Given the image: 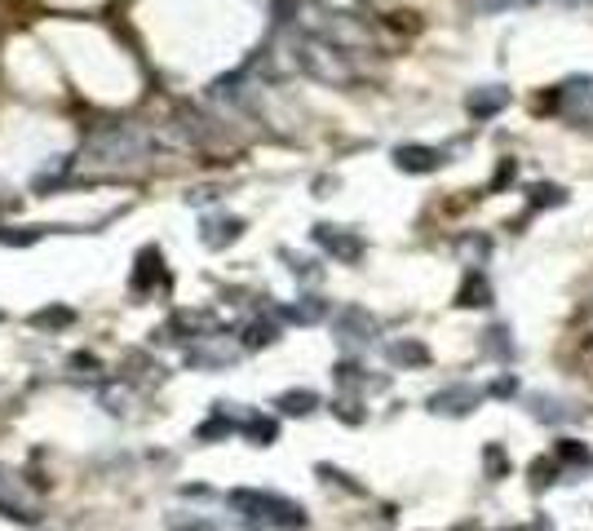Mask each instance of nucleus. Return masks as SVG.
Returning a JSON list of instances; mask_svg holds the SVG:
<instances>
[{"label":"nucleus","instance_id":"15","mask_svg":"<svg viewBox=\"0 0 593 531\" xmlns=\"http://www.w3.org/2000/svg\"><path fill=\"white\" fill-rule=\"evenodd\" d=\"M563 200H567L563 186H549V182L531 186V208H549V204H563Z\"/></svg>","mask_w":593,"mask_h":531},{"label":"nucleus","instance_id":"20","mask_svg":"<svg viewBox=\"0 0 593 531\" xmlns=\"http://www.w3.org/2000/svg\"><path fill=\"white\" fill-rule=\"evenodd\" d=\"M266 341H275V328L270 323H252L248 328V346H266Z\"/></svg>","mask_w":593,"mask_h":531},{"label":"nucleus","instance_id":"14","mask_svg":"<svg viewBox=\"0 0 593 531\" xmlns=\"http://www.w3.org/2000/svg\"><path fill=\"white\" fill-rule=\"evenodd\" d=\"M482 465H487V478H505V470H509L505 447H500V443H487V447H482Z\"/></svg>","mask_w":593,"mask_h":531},{"label":"nucleus","instance_id":"6","mask_svg":"<svg viewBox=\"0 0 593 531\" xmlns=\"http://www.w3.org/2000/svg\"><path fill=\"white\" fill-rule=\"evenodd\" d=\"M527 407H531V416H536L540 425H567V421H576V416H581V407H576V403L554 398V395H531V398H527Z\"/></svg>","mask_w":593,"mask_h":531},{"label":"nucleus","instance_id":"16","mask_svg":"<svg viewBox=\"0 0 593 531\" xmlns=\"http://www.w3.org/2000/svg\"><path fill=\"white\" fill-rule=\"evenodd\" d=\"M248 438H257V447H266V443H275V421H261V416H252L248 425Z\"/></svg>","mask_w":593,"mask_h":531},{"label":"nucleus","instance_id":"22","mask_svg":"<svg viewBox=\"0 0 593 531\" xmlns=\"http://www.w3.org/2000/svg\"><path fill=\"white\" fill-rule=\"evenodd\" d=\"M549 4H563V9H585V4H593V0H549Z\"/></svg>","mask_w":593,"mask_h":531},{"label":"nucleus","instance_id":"8","mask_svg":"<svg viewBox=\"0 0 593 531\" xmlns=\"http://www.w3.org/2000/svg\"><path fill=\"white\" fill-rule=\"evenodd\" d=\"M457 306H465V310L491 306V283H487V274H482L478 266L465 270V279H461V288H457Z\"/></svg>","mask_w":593,"mask_h":531},{"label":"nucleus","instance_id":"2","mask_svg":"<svg viewBox=\"0 0 593 531\" xmlns=\"http://www.w3.org/2000/svg\"><path fill=\"white\" fill-rule=\"evenodd\" d=\"M478 403H482V390L478 386H448V390H439V395L430 398V412L434 416H470Z\"/></svg>","mask_w":593,"mask_h":531},{"label":"nucleus","instance_id":"1","mask_svg":"<svg viewBox=\"0 0 593 531\" xmlns=\"http://www.w3.org/2000/svg\"><path fill=\"white\" fill-rule=\"evenodd\" d=\"M301 67L310 76H319V80H333V85L350 80V67H346L342 49L328 45V40H301Z\"/></svg>","mask_w":593,"mask_h":531},{"label":"nucleus","instance_id":"12","mask_svg":"<svg viewBox=\"0 0 593 531\" xmlns=\"http://www.w3.org/2000/svg\"><path fill=\"white\" fill-rule=\"evenodd\" d=\"M558 474H563V465L554 461V452H549V456H536V461L527 465V478H531V492H545V487H549V483H554Z\"/></svg>","mask_w":593,"mask_h":531},{"label":"nucleus","instance_id":"11","mask_svg":"<svg viewBox=\"0 0 593 531\" xmlns=\"http://www.w3.org/2000/svg\"><path fill=\"white\" fill-rule=\"evenodd\" d=\"M385 355H390V364H399V368H425V364H430V350H425L416 337H408V341H394Z\"/></svg>","mask_w":593,"mask_h":531},{"label":"nucleus","instance_id":"19","mask_svg":"<svg viewBox=\"0 0 593 531\" xmlns=\"http://www.w3.org/2000/svg\"><path fill=\"white\" fill-rule=\"evenodd\" d=\"M482 395H487V398H514V395H518V377L509 372V377H500V381H491V386H487Z\"/></svg>","mask_w":593,"mask_h":531},{"label":"nucleus","instance_id":"5","mask_svg":"<svg viewBox=\"0 0 593 531\" xmlns=\"http://www.w3.org/2000/svg\"><path fill=\"white\" fill-rule=\"evenodd\" d=\"M505 107H509V89H505V85H482V89H474V94L465 98L470 120H491V116H500Z\"/></svg>","mask_w":593,"mask_h":531},{"label":"nucleus","instance_id":"3","mask_svg":"<svg viewBox=\"0 0 593 531\" xmlns=\"http://www.w3.org/2000/svg\"><path fill=\"white\" fill-rule=\"evenodd\" d=\"M333 328H337V341H346V346H367L376 337V319L367 310H358V306H346Z\"/></svg>","mask_w":593,"mask_h":531},{"label":"nucleus","instance_id":"4","mask_svg":"<svg viewBox=\"0 0 593 531\" xmlns=\"http://www.w3.org/2000/svg\"><path fill=\"white\" fill-rule=\"evenodd\" d=\"M315 240H319L333 257H342V262H358V257H363V240H358L355 231H342V226H315Z\"/></svg>","mask_w":593,"mask_h":531},{"label":"nucleus","instance_id":"13","mask_svg":"<svg viewBox=\"0 0 593 531\" xmlns=\"http://www.w3.org/2000/svg\"><path fill=\"white\" fill-rule=\"evenodd\" d=\"M284 416H306V412H315L319 407V398L310 395V390H288V395H279V403H275Z\"/></svg>","mask_w":593,"mask_h":531},{"label":"nucleus","instance_id":"7","mask_svg":"<svg viewBox=\"0 0 593 531\" xmlns=\"http://www.w3.org/2000/svg\"><path fill=\"white\" fill-rule=\"evenodd\" d=\"M394 164L403 173H434V168H443V151H434V146H399Z\"/></svg>","mask_w":593,"mask_h":531},{"label":"nucleus","instance_id":"9","mask_svg":"<svg viewBox=\"0 0 593 531\" xmlns=\"http://www.w3.org/2000/svg\"><path fill=\"white\" fill-rule=\"evenodd\" d=\"M554 461L558 465H572V470H593V452H589V443H581V438H558L554 443Z\"/></svg>","mask_w":593,"mask_h":531},{"label":"nucleus","instance_id":"18","mask_svg":"<svg viewBox=\"0 0 593 531\" xmlns=\"http://www.w3.org/2000/svg\"><path fill=\"white\" fill-rule=\"evenodd\" d=\"M292 319H297V323H315V319H324V301H319V297H306V306H297Z\"/></svg>","mask_w":593,"mask_h":531},{"label":"nucleus","instance_id":"21","mask_svg":"<svg viewBox=\"0 0 593 531\" xmlns=\"http://www.w3.org/2000/svg\"><path fill=\"white\" fill-rule=\"evenodd\" d=\"M509 177H514V159H505V164H500V173L491 177V191H500V186H505Z\"/></svg>","mask_w":593,"mask_h":531},{"label":"nucleus","instance_id":"17","mask_svg":"<svg viewBox=\"0 0 593 531\" xmlns=\"http://www.w3.org/2000/svg\"><path fill=\"white\" fill-rule=\"evenodd\" d=\"M523 4H536V0H474L478 13H509V9H523Z\"/></svg>","mask_w":593,"mask_h":531},{"label":"nucleus","instance_id":"10","mask_svg":"<svg viewBox=\"0 0 593 531\" xmlns=\"http://www.w3.org/2000/svg\"><path fill=\"white\" fill-rule=\"evenodd\" d=\"M478 350L487 355V359H514V341H509V328L505 323H491L487 332H482V341H478Z\"/></svg>","mask_w":593,"mask_h":531}]
</instances>
